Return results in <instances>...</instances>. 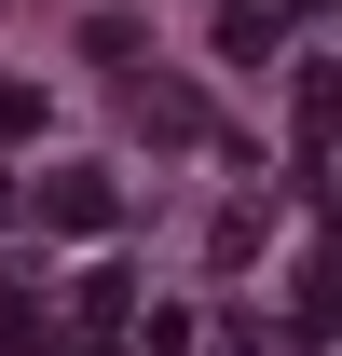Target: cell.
Here are the masks:
<instances>
[{"label":"cell","mask_w":342,"mask_h":356,"mask_svg":"<svg viewBox=\"0 0 342 356\" xmlns=\"http://www.w3.org/2000/svg\"><path fill=\"white\" fill-rule=\"evenodd\" d=\"M342 137V69H301V151H329Z\"/></svg>","instance_id":"2"},{"label":"cell","mask_w":342,"mask_h":356,"mask_svg":"<svg viewBox=\"0 0 342 356\" xmlns=\"http://www.w3.org/2000/svg\"><path fill=\"white\" fill-rule=\"evenodd\" d=\"M42 220L55 233H110V178H96V165H55L42 178Z\"/></svg>","instance_id":"1"}]
</instances>
